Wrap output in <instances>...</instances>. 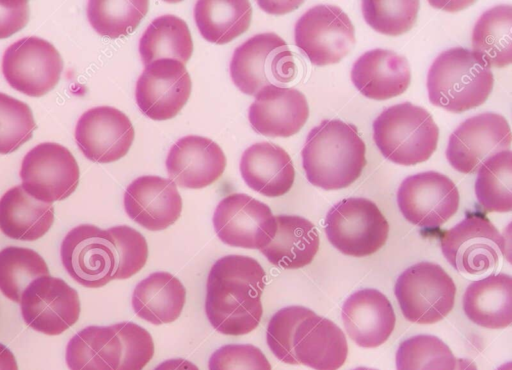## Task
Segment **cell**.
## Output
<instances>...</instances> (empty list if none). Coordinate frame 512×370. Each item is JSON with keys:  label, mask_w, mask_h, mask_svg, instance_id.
<instances>
[{"label": "cell", "mask_w": 512, "mask_h": 370, "mask_svg": "<svg viewBox=\"0 0 512 370\" xmlns=\"http://www.w3.org/2000/svg\"><path fill=\"white\" fill-rule=\"evenodd\" d=\"M60 256L67 273L82 286L99 288L113 280L116 255L108 229L92 224L72 228L62 241Z\"/></svg>", "instance_id": "obj_12"}, {"label": "cell", "mask_w": 512, "mask_h": 370, "mask_svg": "<svg viewBox=\"0 0 512 370\" xmlns=\"http://www.w3.org/2000/svg\"><path fill=\"white\" fill-rule=\"evenodd\" d=\"M114 239L116 268L113 280L128 279L138 273L148 259V244L145 237L127 225L108 229Z\"/></svg>", "instance_id": "obj_41"}, {"label": "cell", "mask_w": 512, "mask_h": 370, "mask_svg": "<svg viewBox=\"0 0 512 370\" xmlns=\"http://www.w3.org/2000/svg\"><path fill=\"white\" fill-rule=\"evenodd\" d=\"M496 370H512V363L507 362L502 365H500Z\"/></svg>", "instance_id": "obj_49"}, {"label": "cell", "mask_w": 512, "mask_h": 370, "mask_svg": "<svg viewBox=\"0 0 512 370\" xmlns=\"http://www.w3.org/2000/svg\"><path fill=\"white\" fill-rule=\"evenodd\" d=\"M240 172L247 186L267 197L286 194L295 179L289 154L271 142H258L248 147L240 160Z\"/></svg>", "instance_id": "obj_25"}, {"label": "cell", "mask_w": 512, "mask_h": 370, "mask_svg": "<svg viewBox=\"0 0 512 370\" xmlns=\"http://www.w3.org/2000/svg\"><path fill=\"white\" fill-rule=\"evenodd\" d=\"M134 140L130 119L120 110L98 106L84 112L75 127V141L84 156L96 163L124 157Z\"/></svg>", "instance_id": "obj_18"}, {"label": "cell", "mask_w": 512, "mask_h": 370, "mask_svg": "<svg viewBox=\"0 0 512 370\" xmlns=\"http://www.w3.org/2000/svg\"><path fill=\"white\" fill-rule=\"evenodd\" d=\"M295 45L316 66L338 63L355 43L354 26L336 5L308 9L294 27Z\"/></svg>", "instance_id": "obj_9"}, {"label": "cell", "mask_w": 512, "mask_h": 370, "mask_svg": "<svg viewBox=\"0 0 512 370\" xmlns=\"http://www.w3.org/2000/svg\"><path fill=\"white\" fill-rule=\"evenodd\" d=\"M342 321L348 336L362 348H376L392 334L396 316L388 298L373 288L351 294L343 304Z\"/></svg>", "instance_id": "obj_22"}, {"label": "cell", "mask_w": 512, "mask_h": 370, "mask_svg": "<svg viewBox=\"0 0 512 370\" xmlns=\"http://www.w3.org/2000/svg\"><path fill=\"white\" fill-rule=\"evenodd\" d=\"M153 370H199L192 362L183 358L168 359L160 363Z\"/></svg>", "instance_id": "obj_46"}, {"label": "cell", "mask_w": 512, "mask_h": 370, "mask_svg": "<svg viewBox=\"0 0 512 370\" xmlns=\"http://www.w3.org/2000/svg\"><path fill=\"white\" fill-rule=\"evenodd\" d=\"M25 323L46 335H59L74 325L80 316L77 291L63 279L50 275L34 279L20 300Z\"/></svg>", "instance_id": "obj_15"}, {"label": "cell", "mask_w": 512, "mask_h": 370, "mask_svg": "<svg viewBox=\"0 0 512 370\" xmlns=\"http://www.w3.org/2000/svg\"><path fill=\"white\" fill-rule=\"evenodd\" d=\"M292 346L298 363L314 370H337L348 355L344 332L333 321L316 314L298 324Z\"/></svg>", "instance_id": "obj_23"}, {"label": "cell", "mask_w": 512, "mask_h": 370, "mask_svg": "<svg viewBox=\"0 0 512 370\" xmlns=\"http://www.w3.org/2000/svg\"><path fill=\"white\" fill-rule=\"evenodd\" d=\"M209 370H271L263 352L252 344H227L212 353Z\"/></svg>", "instance_id": "obj_43"}, {"label": "cell", "mask_w": 512, "mask_h": 370, "mask_svg": "<svg viewBox=\"0 0 512 370\" xmlns=\"http://www.w3.org/2000/svg\"><path fill=\"white\" fill-rule=\"evenodd\" d=\"M192 52L193 41L187 23L172 14L152 20L139 40V53L144 66L166 58L185 65Z\"/></svg>", "instance_id": "obj_32"}, {"label": "cell", "mask_w": 512, "mask_h": 370, "mask_svg": "<svg viewBox=\"0 0 512 370\" xmlns=\"http://www.w3.org/2000/svg\"><path fill=\"white\" fill-rule=\"evenodd\" d=\"M352 370H377V369L368 368V367H357V368H354Z\"/></svg>", "instance_id": "obj_50"}, {"label": "cell", "mask_w": 512, "mask_h": 370, "mask_svg": "<svg viewBox=\"0 0 512 370\" xmlns=\"http://www.w3.org/2000/svg\"><path fill=\"white\" fill-rule=\"evenodd\" d=\"M512 152L501 151L486 159L477 170L475 195L488 212L512 210Z\"/></svg>", "instance_id": "obj_34"}, {"label": "cell", "mask_w": 512, "mask_h": 370, "mask_svg": "<svg viewBox=\"0 0 512 370\" xmlns=\"http://www.w3.org/2000/svg\"><path fill=\"white\" fill-rule=\"evenodd\" d=\"M456 290L453 279L440 265L419 262L398 276L394 294L408 321L433 324L450 313Z\"/></svg>", "instance_id": "obj_7"}, {"label": "cell", "mask_w": 512, "mask_h": 370, "mask_svg": "<svg viewBox=\"0 0 512 370\" xmlns=\"http://www.w3.org/2000/svg\"><path fill=\"white\" fill-rule=\"evenodd\" d=\"M455 370H478L475 363L469 359L458 358L456 359Z\"/></svg>", "instance_id": "obj_48"}, {"label": "cell", "mask_w": 512, "mask_h": 370, "mask_svg": "<svg viewBox=\"0 0 512 370\" xmlns=\"http://www.w3.org/2000/svg\"><path fill=\"white\" fill-rule=\"evenodd\" d=\"M366 146L357 128L338 119L312 128L303 146L307 180L324 190H337L356 181L366 165Z\"/></svg>", "instance_id": "obj_2"}, {"label": "cell", "mask_w": 512, "mask_h": 370, "mask_svg": "<svg viewBox=\"0 0 512 370\" xmlns=\"http://www.w3.org/2000/svg\"><path fill=\"white\" fill-rule=\"evenodd\" d=\"M511 129L500 114L485 112L463 121L450 135L446 157L465 174L475 173L490 156L510 150Z\"/></svg>", "instance_id": "obj_16"}, {"label": "cell", "mask_w": 512, "mask_h": 370, "mask_svg": "<svg viewBox=\"0 0 512 370\" xmlns=\"http://www.w3.org/2000/svg\"><path fill=\"white\" fill-rule=\"evenodd\" d=\"M265 278L252 257L233 254L218 259L206 283L205 313L212 327L232 336L252 332L263 314Z\"/></svg>", "instance_id": "obj_1"}, {"label": "cell", "mask_w": 512, "mask_h": 370, "mask_svg": "<svg viewBox=\"0 0 512 370\" xmlns=\"http://www.w3.org/2000/svg\"><path fill=\"white\" fill-rule=\"evenodd\" d=\"M186 289L181 281L164 271L141 280L132 293V307L141 319L154 325L175 321L183 310Z\"/></svg>", "instance_id": "obj_29"}, {"label": "cell", "mask_w": 512, "mask_h": 370, "mask_svg": "<svg viewBox=\"0 0 512 370\" xmlns=\"http://www.w3.org/2000/svg\"><path fill=\"white\" fill-rule=\"evenodd\" d=\"M0 370H18L14 354L2 343H0Z\"/></svg>", "instance_id": "obj_47"}, {"label": "cell", "mask_w": 512, "mask_h": 370, "mask_svg": "<svg viewBox=\"0 0 512 370\" xmlns=\"http://www.w3.org/2000/svg\"><path fill=\"white\" fill-rule=\"evenodd\" d=\"M324 225L332 246L353 257L377 252L389 233V224L377 205L362 197L337 202L329 209Z\"/></svg>", "instance_id": "obj_6"}, {"label": "cell", "mask_w": 512, "mask_h": 370, "mask_svg": "<svg viewBox=\"0 0 512 370\" xmlns=\"http://www.w3.org/2000/svg\"><path fill=\"white\" fill-rule=\"evenodd\" d=\"M397 370H455L451 349L434 335L419 334L400 343L395 356Z\"/></svg>", "instance_id": "obj_37"}, {"label": "cell", "mask_w": 512, "mask_h": 370, "mask_svg": "<svg viewBox=\"0 0 512 370\" xmlns=\"http://www.w3.org/2000/svg\"><path fill=\"white\" fill-rule=\"evenodd\" d=\"M275 218V236L260 252L271 264L284 269H299L310 264L320 243L314 224L297 215H277Z\"/></svg>", "instance_id": "obj_27"}, {"label": "cell", "mask_w": 512, "mask_h": 370, "mask_svg": "<svg viewBox=\"0 0 512 370\" xmlns=\"http://www.w3.org/2000/svg\"><path fill=\"white\" fill-rule=\"evenodd\" d=\"M351 80L367 98L386 100L404 93L410 85L411 72L405 57L387 49H372L353 64Z\"/></svg>", "instance_id": "obj_24"}, {"label": "cell", "mask_w": 512, "mask_h": 370, "mask_svg": "<svg viewBox=\"0 0 512 370\" xmlns=\"http://www.w3.org/2000/svg\"><path fill=\"white\" fill-rule=\"evenodd\" d=\"M149 2L92 0L87 4V17L101 36L119 38L129 35L147 14Z\"/></svg>", "instance_id": "obj_36"}, {"label": "cell", "mask_w": 512, "mask_h": 370, "mask_svg": "<svg viewBox=\"0 0 512 370\" xmlns=\"http://www.w3.org/2000/svg\"><path fill=\"white\" fill-rule=\"evenodd\" d=\"M191 88V78L183 63L159 59L145 66L136 82L135 99L145 116L164 121L181 111Z\"/></svg>", "instance_id": "obj_17"}, {"label": "cell", "mask_w": 512, "mask_h": 370, "mask_svg": "<svg viewBox=\"0 0 512 370\" xmlns=\"http://www.w3.org/2000/svg\"><path fill=\"white\" fill-rule=\"evenodd\" d=\"M505 238L481 213H468L440 238L446 260L459 272L479 275L495 268L505 253Z\"/></svg>", "instance_id": "obj_8"}, {"label": "cell", "mask_w": 512, "mask_h": 370, "mask_svg": "<svg viewBox=\"0 0 512 370\" xmlns=\"http://www.w3.org/2000/svg\"><path fill=\"white\" fill-rule=\"evenodd\" d=\"M309 117L302 92L293 87L270 85L255 95L248 118L253 130L268 137L287 138L296 134Z\"/></svg>", "instance_id": "obj_21"}, {"label": "cell", "mask_w": 512, "mask_h": 370, "mask_svg": "<svg viewBox=\"0 0 512 370\" xmlns=\"http://www.w3.org/2000/svg\"><path fill=\"white\" fill-rule=\"evenodd\" d=\"M19 174L24 191L46 203L69 197L80 178L75 157L66 147L54 142L32 148L24 156Z\"/></svg>", "instance_id": "obj_11"}, {"label": "cell", "mask_w": 512, "mask_h": 370, "mask_svg": "<svg viewBox=\"0 0 512 370\" xmlns=\"http://www.w3.org/2000/svg\"><path fill=\"white\" fill-rule=\"evenodd\" d=\"M313 314L315 313L312 310L303 306H287L271 317L267 326L266 341L277 359L286 364H299L293 351V334L298 324Z\"/></svg>", "instance_id": "obj_40"}, {"label": "cell", "mask_w": 512, "mask_h": 370, "mask_svg": "<svg viewBox=\"0 0 512 370\" xmlns=\"http://www.w3.org/2000/svg\"><path fill=\"white\" fill-rule=\"evenodd\" d=\"M512 6L497 5L476 21L472 31L473 52L490 68H502L512 62Z\"/></svg>", "instance_id": "obj_33"}, {"label": "cell", "mask_w": 512, "mask_h": 370, "mask_svg": "<svg viewBox=\"0 0 512 370\" xmlns=\"http://www.w3.org/2000/svg\"><path fill=\"white\" fill-rule=\"evenodd\" d=\"M54 221L52 203L36 200L21 185L0 198V230L9 238L34 241L44 236Z\"/></svg>", "instance_id": "obj_28"}, {"label": "cell", "mask_w": 512, "mask_h": 370, "mask_svg": "<svg viewBox=\"0 0 512 370\" xmlns=\"http://www.w3.org/2000/svg\"><path fill=\"white\" fill-rule=\"evenodd\" d=\"M372 127L377 148L393 163L404 166L422 163L436 150L438 126L427 110L410 102L386 108Z\"/></svg>", "instance_id": "obj_4"}, {"label": "cell", "mask_w": 512, "mask_h": 370, "mask_svg": "<svg viewBox=\"0 0 512 370\" xmlns=\"http://www.w3.org/2000/svg\"><path fill=\"white\" fill-rule=\"evenodd\" d=\"M463 310L473 323L489 329H501L512 323V278L492 273L472 281L463 295Z\"/></svg>", "instance_id": "obj_26"}, {"label": "cell", "mask_w": 512, "mask_h": 370, "mask_svg": "<svg viewBox=\"0 0 512 370\" xmlns=\"http://www.w3.org/2000/svg\"><path fill=\"white\" fill-rule=\"evenodd\" d=\"M170 180L176 185L201 189L223 174L226 157L220 146L209 138L188 135L177 140L166 158Z\"/></svg>", "instance_id": "obj_20"}, {"label": "cell", "mask_w": 512, "mask_h": 370, "mask_svg": "<svg viewBox=\"0 0 512 370\" xmlns=\"http://www.w3.org/2000/svg\"><path fill=\"white\" fill-rule=\"evenodd\" d=\"M122 344V356L117 370H142L154 355L150 333L133 322L112 325Z\"/></svg>", "instance_id": "obj_42"}, {"label": "cell", "mask_w": 512, "mask_h": 370, "mask_svg": "<svg viewBox=\"0 0 512 370\" xmlns=\"http://www.w3.org/2000/svg\"><path fill=\"white\" fill-rule=\"evenodd\" d=\"M218 238L232 247L260 250L274 238L277 222L270 207L243 193L224 197L213 214Z\"/></svg>", "instance_id": "obj_14"}, {"label": "cell", "mask_w": 512, "mask_h": 370, "mask_svg": "<svg viewBox=\"0 0 512 370\" xmlns=\"http://www.w3.org/2000/svg\"><path fill=\"white\" fill-rule=\"evenodd\" d=\"M123 201L127 215L150 231L168 228L182 211V198L176 184L155 175L133 180L125 190Z\"/></svg>", "instance_id": "obj_19"}, {"label": "cell", "mask_w": 512, "mask_h": 370, "mask_svg": "<svg viewBox=\"0 0 512 370\" xmlns=\"http://www.w3.org/2000/svg\"><path fill=\"white\" fill-rule=\"evenodd\" d=\"M494 84L491 68L472 50L454 47L440 53L427 74L430 102L452 113L483 104Z\"/></svg>", "instance_id": "obj_3"}, {"label": "cell", "mask_w": 512, "mask_h": 370, "mask_svg": "<svg viewBox=\"0 0 512 370\" xmlns=\"http://www.w3.org/2000/svg\"><path fill=\"white\" fill-rule=\"evenodd\" d=\"M28 20V1H0V39L7 38L24 28Z\"/></svg>", "instance_id": "obj_44"}, {"label": "cell", "mask_w": 512, "mask_h": 370, "mask_svg": "<svg viewBox=\"0 0 512 370\" xmlns=\"http://www.w3.org/2000/svg\"><path fill=\"white\" fill-rule=\"evenodd\" d=\"M49 275L45 260L36 251L9 246L0 251V291L20 303L25 288L36 278Z\"/></svg>", "instance_id": "obj_35"}, {"label": "cell", "mask_w": 512, "mask_h": 370, "mask_svg": "<svg viewBox=\"0 0 512 370\" xmlns=\"http://www.w3.org/2000/svg\"><path fill=\"white\" fill-rule=\"evenodd\" d=\"M459 191L454 182L436 171L405 178L397 191V204L404 218L419 227L434 229L458 210Z\"/></svg>", "instance_id": "obj_13"}, {"label": "cell", "mask_w": 512, "mask_h": 370, "mask_svg": "<svg viewBox=\"0 0 512 370\" xmlns=\"http://www.w3.org/2000/svg\"><path fill=\"white\" fill-rule=\"evenodd\" d=\"M37 125L30 107L0 92V154H9L27 142Z\"/></svg>", "instance_id": "obj_39"}, {"label": "cell", "mask_w": 512, "mask_h": 370, "mask_svg": "<svg viewBox=\"0 0 512 370\" xmlns=\"http://www.w3.org/2000/svg\"><path fill=\"white\" fill-rule=\"evenodd\" d=\"M419 6L416 0H366L361 3L366 23L375 31L390 36L404 34L413 27Z\"/></svg>", "instance_id": "obj_38"}, {"label": "cell", "mask_w": 512, "mask_h": 370, "mask_svg": "<svg viewBox=\"0 0 512 370\" xmlns=\"http://www.w3.org/2000/svg\"><path fill=\"white\" fill-rule=\"evenodd\" d=\"M302 1H286V2H274V1H258V5L261 6L266 12L269 13H283L289 12L292 9L300 5Z\"/></svg>", "instance_id": "obj_45"}, {"label": "cell", "mask_w": 512, "mask_h": 370, "mask_svg": "<svg viewBox=\"0 0 512 370\" xmlns=\"http://www.w3.org/2000/svg\"><path fill=\"white\" fill-rule=\"evenodd\" d=\"M230 76L244 94L255 96L263 88L285 86L297 74L293 53L277 34H256L239 45L230 61Z\"/></svg>", "instance_id": "obj_5"}, {"label": "cell", "mask_w": 512, "mask_h": 370, "mask_svg": "<svg viewBox=\"0 0 512 370\" xmlns=\"http://www.w3.org/2000/svg\"><path fill=\"white\" fill-rule=\"evenodd\" d=\"M122 344L112 326H87L68 342L65 360L70 370H117Z\"/></svg>", "instance_id": "obj_30"}, {"label": "cell", "mask_w": 512, "mask_h": 370, "mask_svg": "<svg viewBox=\"0 0 512 370\" xmlns=\"http://www.w3.org/2000/svg\"><path fill=\"white\" fill-rule=\"evenodd\" d=\"M252 6L246 0H201L194 7V19L208 42L226 44L250 26Z\"/></svg>", "instance_id": "obj_31"}, {"label": "cell", "mask_w": 512, "mask_h": 370, "mask_svg": "<svg viewBox=\"0 0 512 370\" xmlns=\"http://www.w3.org/2000/svg\"><path fill=\"white\" fill-rule=\"evenodd\" d=\"M63 61L48 41L29 36L11 44L2 57V73L15 90L30 97H40L58 83Z\"/></svg>", "instance_id": "obj_10"}]
</instances>
